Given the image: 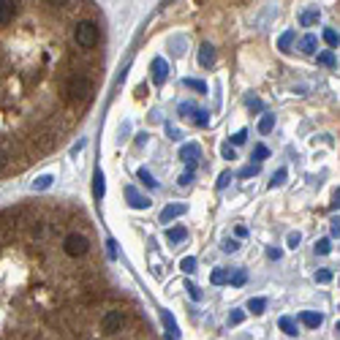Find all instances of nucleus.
<instances>
[{
  "label": "nucleus",
  "mask_w": 340,
  "mask_h": 340,
  "mask_svg": "<svg viewBox=\"0 0 340 340\" xmlns=\"http://www.w3.org/2000/svg\"><path fill=\"white\" fill-rule=\"evenodd\" d=\"M74 41L79 49L84 52H93L98 49V44H101V28H98L96 19H79V22L74 25Z\"/></svg>",
  "instance_id": "f257e3e1"
},
{
  "label": "nucleus",
  "mask_w": 340,
  "mask_h": 340,
  "mask_svg": "<svg viewBox=\"0 0 340 340\" xmlns=\"http://www.w3.org/2000/svg\"><path fill=\"white\" fill-rule=\"evenodd\" d=\"M60 248H63V253L68 259H84L90 253V237L79 229H71V231H65Z\"/></svg>",
  "instance_id": "f03ea898"
},
{
  "label": "nucleus",
  "mask_w": 340,
  "mask_h": 340,
  "mask_svg": "<svg viewBox=\"0 0 340 340\" xmlns=\"http://www.w3.org/2000/svg\"><path fill=\"white\" fill-rule=\"evenodd\" d=\"M125 321H128V313L115 308V310H109V313H104V316H101V332H104V335H120Z\"/></svg>",
  "instance_id": "7ed1b4c3"
},
{
  "label": "nucleus",
  "mask_w": 340,
  "mask_h": 340,
  "mask_svg": "<svg viewBox=\"0 0 340 340\" xmlns=\"http://www.w3.org/2000/svg\"><path fill=\"white\" fill-rule=\"evenodd\" d=\"M17 14H19V3H14V0H0V25L14 22Z\"/></svg>",
  "instance_id": "20e7f679"
},
{
  "label": "nucleus",
  "mask_w": 340,
  "mask_h": 340,
  "mask_svg": "<svg viewBox=\"0 0 340 340\" xmlns=\"http://www.w3.org/2000/svg\"><path fill=\"white\" fill-rule=\"evenodd\" d=\"M180 158H183L185 163L191 166V172H193V166H196V161L199 158H202V147H199V144H185V147H180Z\"/></svg>",
  "instance_id": "39448f33"
},
{
  "label": "nucleus",
  "mask_w": 340,
  "mask_h": 340,
  "mask_svg": "<svg viewBox=\"0 0 340 340\" xmlns=\"http://www.w3.org/2000/svg\"><path fill=\"white\" fill-rule=\"evenodd\" d=\"M150 68H152V82H155V84H163L166 76H169V63H166L163 57H155Z\"/></svg>",
  "instance_id": "423d86ee"
},
{
  "label": "nucleus",
  "mask_w": 340,
  "mask_h": 340,
  "mask_svg": "<svg viewBox=\"0 0 340 340\" xmlns=\"http://www.w3.org/2000/svg\"><path fill=\"white\" fill-rule=\"evenodd\" d=\"M125 199H128V204H131V207H136V210H147V207H150V199L142 196V193L133 188V185H128V188H125Z\"/></svg>",
  "instance_id": "0eeeda50"
},
{
  "label": "nucleus",
  "mask_w": 340,
  "mask_h": 340,
  "mask_svg": "<svg viewBox=\"0 0 340 340\" xmlns=\"http://www.w3.org/2000/svg\"><path fill=\"white\" fill-rule=\"evenodd\" d=\"M188 210V204H169V207H163V212H161V221L163 223H169V221H175V218H180L183 212Z\"/></svg>",
  "instance_id": "6e6552de"
},
{
  "label": "nucleus",
  "mask_w": 340,
  "mask_h": 340,
  "mask_svg": "<svg viewBox=\"0 0 340 340\" xmlns=\"http://www.w3.org/2000/svg\"><path fill=\"white\" fill-rule=\"evenodd\" d=\"M299 321H302L305 326H310V329H318L321 321H324V316L316 313V310H305V313H299Z\"/></svg>",
  "instance_id": "1a4fd4ad"
},
{
  "label": "nucleus",
  "mask_w": 340,
  "mask_h": 340,
  "mask_svg": "<svg viewBox=\"0 0 340 340\" xmlns=\"http://www.w3.org/2000/svg\"><path fill=\"white\" fill-rule=\"evenodd\" d=\"M212 63H215V49H212L210 44H204L202 52H199V65H202V68H210Z\"/></svg>",
  "instance_id": "9d476101"
},
{
  "label": "nucleus",
  "mask_w": 340,
  "mask_h": 340,
  "mask_svg": "<svg viewBox=\"0 0 340 340\" xmlns=\"http://www.w3.org/2000/svg\"><path fill=\"white\" fill-rule=\"evenodd\" d=\"M104 191H106L104 175H101V169H96V175H93V193H96V199H104Z\"/></svg>",
  "instance_id": "9b49d317"
},
{
  "label": "nucleus",
  "mask_w": 340,
  "mask_h": 340,
  "mask_svg": "<svg viewBox=\"0 0 340 340\" xmlns=\"http://www.w3.org/2000/svg\"><path fill=\"white\" fill-rule=\"evenodd\" d=\"M161 318H163V326L169 329V335L172 337H180V329H177V321H175V316H172L169 310H163L161 313Z\"/></svg>",
  "instance_id": "f8f14e48"
},
{
  "label": "nucleus",
  "mask_w": 340,
  "mask_h": 340,
  "mask_svg": "<svg viewBox=\"0 0 340 340\" xmlns=\"http://www.w3.org/2000/svg\"><path fill=\"white\" fill-rule=\"evenodd\" d=\"M166 237H169V242H183V239L188 237V229H185V226H172V229L166 231Z\"/></svg>",
  "instance_id": "ddd939ff"
},
{
  "label": "nucleus",
  "mask_w": 340,
  "mask_h": 340,
  "mask_svg": "<svg viewBox=\"0 0 340 340\" xmlns=\"http://www.w3.org/2000/svg\"><path fill=\"white\" fill-rule=\"evenodd\" d=\"M294 38H297V33H294V30L283 33V36H281V41H278V46H281V52H289V49H291V44H294Z\"/></svg>",
  "instance_id": "4468645a"
},
{
  "label": "nucleus",
  "mask_w": 340,
  "mask_h": 340,
  "mask_svg": "<svg viewBox=\"0 0 340 340\" xmlns=\"http://www.w3.org/2000/svg\"><path fill=\"white\" fill-rule=\"evenodd\" d=\"M272 125H275V117H272V115H264L262 120H259V133H264V136H267V133L272 131Z\"/></svg>",
  "instance_id": "2eb2a0df"
},
{
  "label": "nucleus",
  "mask_w": 340,
  "mask_h": 340,
  "mask_svg": "<svg viewBox=\"0 0 340 340\" xmlns=\"http://www.w3.org/2000/svg\"><path fill=\"white\" fill-rule=\"evenodd\" d=\"M281 329L286 332L289 337H297L299 335V329H297V324L291 321V318H281Z\"/></svg>",
  "instance_id": "dca6fc26"
},
{
  "label": "nucleus",
  "mask_w": 340,
  "mask_h": 340,
  "mask_svg": "<svg viewBox=\"0 0 340 340\" xmlns=\"http://www.w3.org/2000/svg\"><path fill=\"white\" fill-rule=\"evenodd\" d=\"M318 63L326 65V68H335L337 60H335V55H332V52H321V55H318Z\"/></svg>",
  "instance_id": "f3484780"
},
{
  "label": "nucleus",
  "mask_w": 340,
  "mask_h": 340,
  "mask_svg": "<svg viewBox=\"0 0 340 340\" xmlns=\"http://www.w3.org/2000/svg\"><path fill=\"white\" fill-rule=\"evenodd\" d=\"M302 52L305 55H313V52H316V36H305L302 38Z\"/></svg>",
  "instance_id": "a211bd4d"
},
{
  "label": "nucleus",
  "mask_w": 340,
  "mask_h": 340,
  "mask_svg": "<svg viewBox=\"0 0 340 340\" xmlns=\"http://www.w3.org/2000/svg\"><path fill=\"white\" fill-rule=\"evenodd\" d=\"M264 308H267V302H264L262 297H256V299H250V302H248V310L250 313H264Z\"/></svg>",
  "instance_id": "6ab92c4d"
},
{
  "label": "nucleus",
  "mask_w": 340,
  "mask_h": 340,
  "mask_svg": "<svg viewBox=\"0 0 340 340\" xmlns=\"http://www.w3.org/2000/svg\"><path fill=\"white\" fill-rule=\"evenodd\" d=\"M210 281L215 283V286H221V283H226V281H229V272H226L223 267H221V270H215V272H212V278H210Z\"/></svg>",
  "instance_id": "aec40b11"
},
{
  "label": "nucleus",
  "mask_w": 340,
  "mask_h": 340,
  "mask_svg": "<svg viewBox=\"0 0 340 340\" xmlns=\"http://www.w3.org/2000/svg\"><path fill=\"white\" fill-rule=\"evenodd\" d=\"M299 22H302L305 28H310V25H316V22H318V11H305Z\"/></svg>",
  "instance_id": "412c9836"
},
{
  "label": "nucleus",
  "mask_w": 340,
  "mask_h": 340,
  "mask_svg": "<svg viewBox=\"0 0 340 340\" xmlns=\"http://www.w3.org/2000/svg\"><path fill=\"white\" fill-rule=\"evenodd\" d=\"M139 180H142V183L147 185V188H158V183L152 180V175H150L147 169H139Z\"/></svg>",
  "instance_id": "4be33fe9"
},
{
  "label": "nucleus",
  "mask_w": 340,
  "mask_h": 340,
  "mask_svg": "<svg viewBox=\"0 0 340 340\" xmlns=\"http://www.w3.org/2000/svg\"><path fill=\"white\" fill-rule=\"evenodd\" d=\"M185 88H191V90H196V93H207V84L199 82V79H185Z\"/></svg>",
  "instance_id": "5701e85b"
},
{
  "label": "nucleus",
  "mask_w": 340,
  "mask_h": 340,
  "mask_svg": "<svg viewBox=\"0 0 340 340\" xmlns=\"http://www.w3.org/2000/svg\"><path fill=\"white\" fill-rule=\"evenodd\" d=\"M193 120H196V125H207L210 123V112L196 109V112H193Z\"/></svg>",
  "instance_id": "b1692460"
},
{
  "label": "nucleus",
  "mask_w": 340,
  "mask_h": 340,
  "mask_svg": "<svg viewBox=\"0 0 340 340\" xmlns=\"http://www.w3.org/2000/svg\"><path fill=\"white\" fill-rule=\"evenodd\" d=\"M324 41H326V44H329V46H332V49H335V46L340 44V36H337V33H335V30H324Z\"/></svg>",
  "instance_id": "393cba45"
},
{
  "label": "nucleus",
  "mask_w": 340,
  "mask_h": 340,
  "mask_svg": "<svg viewBox=\"0 0 340 340\" xmlns=\"http://www.w3.org/2000/svg\"><path fill=\"white\" fill-rule=\"evenodd\" d=\"M49 185H52V177H49V175H44V177H38L36 183H33V188H36V191H46Z\"/></svg>",
  "instance_id": "a878e982"
},
{
  "label": "nucleus",
  "mask_w": 340,
  "mask_h": 340,
  "mask_svg": "<svg viewBox=\"0 0 340 340\" xmlns=\"http://www.w3.org/2000/svg\"><path fill=\"white\" fill-rule=\"evenodd\" d=\"M180 267H183V272H188V275H191V272L196 270V259H193V256L183 259V262H180Z\"/></svg>",
  "instance_id": "bb28decb"
},
{
  "label": "nucleus",
  "mask_w": 340,
  "mask_h": 340,
  "mask_svg": "<svg viewBox=\"0 0 340 340\" xmlns=\"http://www.w3.org/2000/svg\"><path fill=\"white\" fill-rule=\"evenodd\" d=\"M267 155H270V150H267L264 144H256V150H253V161H264Z\"/></svg>",
  "instance_id": "cd10ccee"
},
{
  "label": "nucleus",
  "mask_w": 340,
  "mask_h": 340,
  "mask_svg": "<svg viewBox=\"0 0 340 340\" xmlns=\"http://www.w3.org/2000/svg\"><path fill=\"white\" fill-rule=\"evenodd\" d=\"M242 321H245V313H242V310H231L229 324H231V326H237V324H242Z\"/></svg>",
  "instance_id": "c85d7f7f"
},
{
  "label": "nucleus",
  "mask_w": 340,
  "mask_h": 340,
  "mask_svg": "<svg viewBox=\"0 0 340 340\" xmlns=\"http://www.w3.org/2000/svg\"><path fill=\"white\" fill-rule=\"evenodd\" d=\"M283 183H286V169H278L275 175H272V183L270 185L275 188V185H283Z\"/></svg>",
  "instance_id": "c756f323"
},
{
  "label": "nucleus",
  "mask_w": 340,
  "mask_h": 340,
  "mask_svg": "<svg viewBox=\"0 0 340 340\" xmlns=\"http://www.w3.org/2000/svg\"><path fill=\"white\" fill-rule=\"evenodd\" d=\"M316 253H318V256H326V253H329V239H318V242H316Z\"/></svg>",
  "instance_id": "7c9ffc66"
},
{
  "label": "nucleus",
  "mask_w": 340,
  "mask_h": 340,
  "mask_svg": "<svg viewBox=\"0 0 340 340\" xmlns=\"http://www.w3.org/2000/svg\"><path fill=\"white\" fill-rule=\"evenodd\" d=\"M229 281H231V286H242L245 281H248V275H245V272H242V270H239V272H234V275H231V278H229Z\"/></svg>",
  "instance_id": "2f4dec72"
},
{
  "label": "nucleus",
  "mask_w": 340,
  "mask_h": 340,
  "mask_svg": "<svg viewBox=\"0 0 340 340\" xmlns=\"http://www.w3.org/2000/svg\"><path fill=\"white\" fill-rule=\"evenodd\" d=\"M221 152H223V158H226V161H234V158H237V152H234V147H231V144H223V147H221Z\"/></svg>",
  "instance_id": "473e14b6"
},
{
  "label": "nucleus",
  "mask_w": 340,
  "mask_h": 340,
  "mask_svg": "<svg viewBox=\"0 0 340 340\" xmlns=\"http://www.w3.org/2000/svg\"><path fill=\"white\" fill-rule=\"evenodd\" d=\"M316 281H318V283H329V281H332V272H329V270H318V272H316Z\"/></svg>",
  "instance_id": "72a5a7b5"
},
{
  "label": "nucleus",
  "mask_w": 340,
  "mask_h": 340,
  "mask_svg": "<svg viewBox=\"0 0 340 340\" xmlns=\"http://www.w3.org/2000/svg\"><path fill=\"white\" fill-rule=\"evenodd\" d=\"M223 250L234 253V250H239V242H237V239H223Z\"/></svg>",
  "instance_id": "f704fd0d"
},
{
  "label": "nucleus",
  "mask_w": 340,
  "mask_h": 340,
  "mask_svg": "<svg viewBox=\"0 0 340 340\" xmlns=\"http://www.w3.org/2000/svg\"><path fill=\"white\" fill-rule=\"evenodd\" d=\"M253 175H259V163H253V166H245V169L239 172V177H253Z\"/></svg>",
  "instance_id": "c9c22d12"
},
{
  "label": "nucleus",
  "mask_w": 340,
  "mask_h": 340,
  "mask_svg": "<svg viewBox=\"0 0 340 340\" xmlns=\"http://www.w3.org/2000/svg\"><path fill=\"white\" fill-rule=\"evenodd\" d=\"M245 139H248V133H245V131H237L234 136H231V144H242Z\"/></svg>",
  "instance_id": "e433bc0d"
},
{
  "label": "nucleus",
  "mask_w": 340,
  "mask_h": 340,
  "mask_svg": "<svg viewBox=\"0 0 340 340\" xmlns=\"http://www.w3.org/2000/svg\"><path fill=\"white\" fill-rule=\"evenodd\" d=\"M229 180H231V172H223V175L218 177V188H226V185H229Z\"/></svg>",
  "instance_id": "4c0bfd02"
},
{
  "label": "nucleus",
  "mask_w": 340,
  "mask_h": 340,
  "mask_svg": "<svg viewBox=\"0 0 340 340\" xmlns=\"http://www.w3.org/2000/svg\"><path fill=\"white\" fill-rule=\"evenodd\" d=\"M267 256H270V259H275V262H278V259L283 256V250H281V248H270V250H267Z\"/></svg>",
  "instance_id": "58836bf2"
},
{
  "label": "nucleus",
  "mask_w": 340,
  "mask_h": 340,
  "mask_svg": "<svg viewBox=\"0 0 340 340\" xmlns=\"http://www.w3.org/2000/svg\"><path fill=\"white\" fill-rule=\"evenodd\" d=\"M297 245H299V234H297V231H291V234H289V248H297Z\"/></svg>",
  "instance_id": "ea45409f"
},
{
  "label": "nucleus",
  "mask_w": 340,
  "mask_h": 340,
  "mask_svg": "<svg viewBox=\"0 0 340 340\" xmlns=\"http://www.w3.org/2000/svg\"><path fill=\"white\" fill-rule=\"evenodd\" d=\"M106 248H109V256H112V259L117 256V245H115V239H109V242H106Z\"/></svg>",
  "instance_id": "a19ab883"
},
{
  "label": "nucleus",
  "mask_w": 340,
  "mask_h": 340,
  "mask_svg": "<svg viewBox=\"0 0 340 340\" xmlns=\"http://www.w3.org/2000/svg\"><path fill=\"white\" fill-rule=\"evenodd\" d=\"M188 291H191V297H193V299H202V291H199L196 286H188Z\"/></svg>",
  "instance_id": "79ce46f5"
},
{
  "label": "nucleus",
  "mask_w": 340,
  "mask_h": 340,
  "mask_svg": "<svg viewBox=\"0 0 340 340\" xmlns=\"http://www.w3.org/2000/svg\"><path fill=\"white\" fill-rule=\"evenodd\" d=\"M248 106H250V109H262V101H256V98H248Z\"/></svg>",
  "instance_id": "37998d69"
},
{
  "label": "nucleus",
  "mask_w": 340,
  "mask_h": 340,
  "mask_svg": "<svg viewBox=\"0 0 340 340\" xmlns=\"http://www.w3.org/2000/svg\"><path fill=\"white\" fill-rule=\"evenodd\" d=\"M191 180H193V172H188V175H183V177H180V185H188Z\"/></svg>",
  "instance_id": "c03bdc74"
},
{
  "label": "nucleus",
  "mask_w": 340,
  "mask_h": 340,
  "mask_svg": "<svg viewBox=\"0 0 340 340\" xmlns=\"http://www.w3.org/2000/svg\"><path fill=\"white\" fill-rule=\"evenodd\" d=\"M332 234H340V218H335V221H332Z\"/></svg>",
  "instance_id": "a18cd8bd"
},
{
  "label": "nucleus",
  "mask_w": 340,
  "mask_h": 340,
  "mask_svg": "<svg viewBox=\"0 0 340 340\" xmlns=\"http://www.w3.org/2000/svg\"><path fill=\"white\" fill-rule=\"evenodd\" d=\"M332 207H335V210L340 207V191H335V204H332Z\"/></svg>",
  "instance_id": "49530a36"
},
{
  "label": "nucleus",
  "mask_w": 340,
  "mask_h": 340,
  "mask_svg": "<svg viewBox=\"0 0 340 340\" xmlns=\"http://www.w3.org/2000/svg\"><path fill=\"white\" fill-rule=\"evenodd\" d=\"M335 329H337V335H340V321H337V326H335Z\"/></svg>",
  "instance_id": "de8ad7c7"
}]
</instances>
